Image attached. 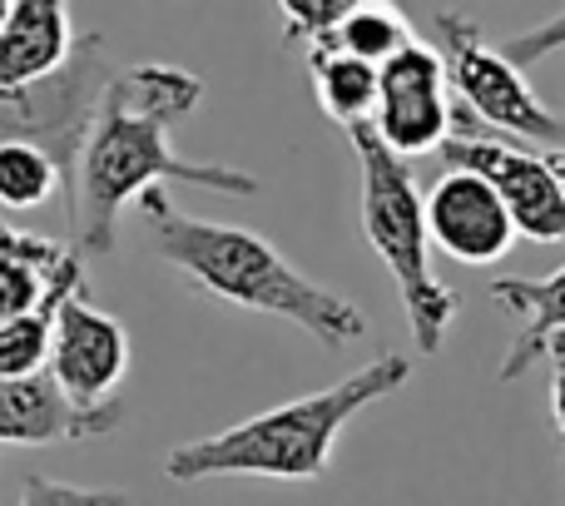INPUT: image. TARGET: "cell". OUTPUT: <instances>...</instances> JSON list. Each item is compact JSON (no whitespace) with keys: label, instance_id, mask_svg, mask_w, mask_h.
Segmentation results:
<instances>
[{"label":"cell","instance_id":"obj_17","mask_svg":"<svg viewBox=\"0 0 565 506\" xmlns=\"http://www.w3.org/2000/svg\"><path fill=\"white\" fill-rule=\"evenodd\" d=\"M55 308H35V313H20V318L0 323V378H25V372L50 368V328H55Z\"/></svg>","mask_w":565,"mask_h":506},{"label":"cell","instance_id":"obj_20","mask_svg":"<svg viewBox=\"0 0 565 506\" xmlns=\"http://www.w3.org/2000/svg\"><path fill=\"white\" fill-rule=\"evenodd\" d=\"M501 50H507V60H511V65H521V70L551 60L556 50H565V10H561V15H551V20H541V25L521 30V35H511Z\"/></svg>","mask_w":565,"mask_h":506},{"label":"cell","instance_id":"obj_22","mask_svg":"<svg viewBox=\"0 0 565 506\" xmlns=\"http://www.w3.org/2000/svg\"><path fill=\"white\" fill-rule=\"evenodd\" d=\"M546 159H551V169H556V179H561V189H565V145H556Z\"/></svg>","mask_w":565,"mask_h":506},{"label":"cell","instance_id":"obj_16","mask_svg":"<svg viewBox=\"0 0 565 506\" xmlns=\"http://www.w3.org/2000/svg\"><path fill=\"white\" fill-rule=\"evenodd\" d=\"M60 185L55 159L25 139H0V204L6 209H40Z\"/></svg>","mask_w":565,"mask_h":506},{"label":"cell","instance_id":"obj_2","mask_svg":"<svg viewBox=\"0 0 565 506\" xmlns=\"http://www.w3.org/2000/svg\"><path fill=\"white\" fill-rule=\"evenodd\" d=\"M139 209H145V234L159 249V259L184 273L194 288H204L209 298L298 323L308 338L328 342V348H348V342L367 338V313L342 293L322 288L302 268H292L264 234L184 214L164 194V185H149L139 194Z\"/></svg>","mask_w":565,"mask_h":506},{"label":"cell","instance_id":"obj_3","mask_svg":"<svg viewBox=\"0 0 565 506\" xmlns=\"http://www.w3.org/2000/svg\"><path fill=\"white\" fill-rule=\"evenodd\" d=\"M412 362L402 352H382L367 368L348 372L342 382L308 398H292L258 418H244L214 438L184 442L164 457L169 482H204V477H274V482H312L328 472L342 428L362 408L402 392Z\"/></svg>","mask_w":565,"mask_h":506},{"label":"cell","instance_id":"obj_7","mask_svg":"<svg viewBox=\"0 0 565 506\" xmlns=\"http://www.w3.org/2000/svg\"><path fill=\"white\" fill-rule=\"evenodd\" d=\"M441 165L471 169V175L487 179L507 204L516 234H526L531 244H561L565 239V189L551 159L481 135L477 115L467 105L451 109V135L441 139Z\"/></svg>","mask_w":565,"mask_h":506},{"label":"cell","instance_id":"obj_10","mask_svg":"<svg viewBox=\"0 0 565 506\" xmlns=\"http://www.w3.org/2000/svg\"><path fill=\"white\" fill-rule=\"evenodd\" d=\"M125 412L109 408H79L55 372L40 368L25 378H0V447H45V442H85L105 438L119 428Z\"/></svg>","mask_w":565,"mask_h":506},{"label":"cell","instance_id":"obj_23","mask_svg":"<svg viewBox=\"0 0 565 506\" xmlns=\"http://www.w3.org/2000/svg\"><path fill=\"white\" fill-rule=\"evenodd\" d=\"M10 6H15V0H0V25H6V15H10Z\"/></svg>","mask_w":565,"mask_h":506},{"label":"cell","instance_id":"obj_6","mask_svg":"<svg viewBox=\"0 0 565 506\" xmlns=\"http://www.w3.org/2000/svg\"><path fill=\"white\" fill-rule=\"evenodd\" d=\"M437 50L447 65V85L457 89V99L481 119V125L501 129L516 139H536V145L556 149L565 145V115L546 105L536 89L526 85L521 65H511L507 50H491L481 40L477 20H467L461 10H437Z\"/></svg>","mask_w":565,"mask_h":506},{"label":"cell","instance_id":"obj_15","mask_svg":"<svg viewBox=\"0 0 565 506\" xmlns=\"http://www.w3.org/2000/svg\"><path fill=\"white\" fill-rule=\"evenodd\" d=\"M407 40H412V25H407V15H402L392 0H362V6L352 10L338 30H332V45H342L348 55H358V60H372V65L392 60Z\"/></svg>","mask_w":565,"mask_h":506},{"label":"cell","instance_id":"obj_8","mask_svg":"<svg viewBox=\"0 0 565 506\" xmlns=\"http://www.w3.org/2000/svg\"><path fill=\"white\" fill-rule=\"evenodd\" d=\"M447 65L441 50L407 40L392 60L377 65V105H372V129L397 149L402 159L431 155L451 135V105H447Z\"/></svg>","mask_w":565,"mask_h":506},{"label":"cell","instance_id":"obj_18","mask_svg":"<svg viewBox=\"0 0 565 506\" xmlns=\"http://www.w3.org/2000/svg\"><path fill=\"white\" fill-rule=\"evenodd\" d=\"M282 6V35L292 45H318V40H332V30L362 6V0H278Z\"/></svg>","mask_w":565,"mask_h":506},{"label":"cell","instance_id":"obj_13","mask_svg":"<svg viewBox=\"0 0 565 506\" xmlns=\"http://www.w3.org/2000/svg\"><path fill=\"white\" fill-rule=\"evenodd\" d=\"M487 293L497 298V308L526 318L497 368L501 382H516L521 372H531L551 352V338L565 333V263L546 278H497Z\"/></svg>","mask_w":565,"mask_h":506},{"label":"cell","instance_id":"obj_21","mask_svg":"<svg viewBox=\"0 0 565 506\" xmlns=\"http://www.w3.org/2000/svg\"><path fill=\"white\" fill-rule=\"evenodd\" d=\"M551 362H556V378H551V418H556L561 447H565V333L551 338Z\"/></svg>","mask_w":565,"mask_h":506},{"label":"cell","instance_id":"obj_9","mask_svg":"<svg viewBox=\"0 0 565 506\" xmlns=\"http://www.w3.org/2000/svg\"><path fill=\"white\" fill-rule=\"evenodd\" d=\"M50 372L79 408H109L129 372V333L119 318L89 303V288L60 298L50 328Z\"/></svg>","mask_w":565,"mask_h":506},{"label":"cell","instance_id":"obj_14","mask_svg":"<svg viewBox=\"0 0 565 506\" xmlns=\"http://www.w3.org/2000/svg\"><path fill=\"white\" fill-rule=\"evenodd\" d=\"M308 75L312 89H318V105L342 129L372 119V105H377V65L372 60H358L342 45H332V40H318L308 50Z\"/></svg>","mask_w":565,"mask_h":506},{"label":"cell","instance_id":"obj_12","mask_svg":"<svg viewBox=\"0 0 565 506\" xmlns=\"http://www.w3.org/2000/svg\"><path fill=\"white\" fill-rule=\"evenodd\" d=\"M75 45L70 0H15L0 25V85H30L65 65Z\"/></svg>","mask_w":565,"mask_h":506},{"label":"cell","instance_id":"obj_5","mask_svg":"<svg viewBox=\"0 0 565 506\" xmlns=\"http://www.w3.org/2000/svg\"><path fill=\"white\" fill-rule=\"evenodd\" d=\"M115 60L105 50V35H75L65 65L50 70L45 80L30 85H0V139H25L40 145L60 169V194L65 209L75 199V169H79V149L85 135L95 125L99 95H105Z\"/></svg>","mask_w":565,"mask_h":506},{"label":"cell","instance_id":"obj_19","mask_svg":"<svg viewBox=\"0 0 565 506\" xmlns=\"http://www.w3.org/2000/svg\"><path fill=\"white\" fill-rule=\"evenodd\" d=\"M20 506H129V497L115 487H75V482H55V477H25Z\"/></svg>","mask_w":565,"mask_h":506},{"label":"cell","instance_id":"obj_11","mask_svg":"<svg viewBox=\"0 0 565 506\" xmlns=\"http://www.w3.org/2000/svg\"><path fill=\"white\" fill-rule=\"evenodd\" d=\"M427 229L457 263H497L507 259L516 224L501 194L471 169H447L427 194Z\"/></svg>","mask_w":565,"mask_h":506},{"label":"cell","instance_id":"obj_4","mask_svg":"<svg viewBox=\"0 0 565 506\" xmlns=\"http://www.w3.org/2000/svg\"><path fill=\"white\" fill-rule=\"evenodd\" d=\"M352 155L362 169V234H367L372 253L387 263L392 283H397L407 328L417 338V352L431 358L447 342V328L461 313V293L431 273L427 259V199H422L417 179H412L407 159L372 129V119L348 129Z\"/></svg>","mask_w":565,"mask_h":506},{"label":"cell","instance_id":"obj_1","mask_svg":"<svg viewBox=\"0 0 565 506\" xmlns=\"http://www.w3.org/2000/svg\"><path fill=\"white\" fill-rule=\"evenodd\" d=\"M204 99V80L189 75L164 60H139L109 75L105 95H99L95 125L79 149L75 169V199H70L65 219L75 234L79 259H109L115 253L119 219L129 204H139L149 185H169L184 179L209 194L228 199H254L258 179L234 165H194V159L174 155V125L189 119Z\"/></svg>","mask_w":565,"mask_h":506}]
</instances>
